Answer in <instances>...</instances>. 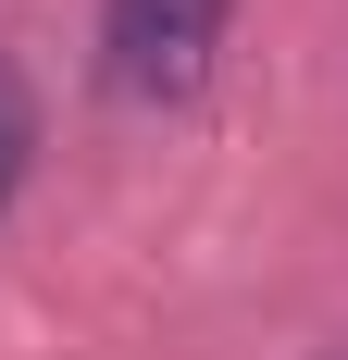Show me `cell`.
Masks as SVG:
<instances>
[{"label": "cell", "instance_id": "obj_1", "mask_svg": "<svg viewBox=\"0 0 348 360\" xmlns=\"http://www.w3.org/2000/svg\"><path fill=\"white\" fill-rule=\"evenodd\" d=\"M224 25H237V0H100V87H112L125 112L199 100Z\"/></svg>", "mask_w": 348, "mask_h": 360}, {"label": "cell", "instance_id": "obj_2", "mask_svg": "<svg viewBox=\"0 0 348 360\" xmlns=\"http://www.w3.org/2000/svg\"><path fill=\"white\" fill-rule=\"evenodd\" d=\"M25 162H37V100H25V75L0 63V212H13V186H25Z\"/></svg>", "mask_w": 348, "mask_h": 360}]
</instances>
